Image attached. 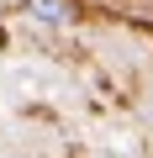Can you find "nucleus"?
I'll list each match as a JSON object with an SVG mask.
<instances>
[{
  "instance_id": "obj_1",
  "label": "nucleus",
  "mask_w": 153,
  "mask_h": 158,
  "mask_svg": "<svg viewBox=\"0 0 153 158\" xmlns=\"http://www.w3.org/2000/svg\"><path fill=\"white\" fill-rule=\"evenodd\" d=\"M27 11H32L42 27H69V21H74V6H69V0H27Z\"/></svg>"
}]
</instances>
